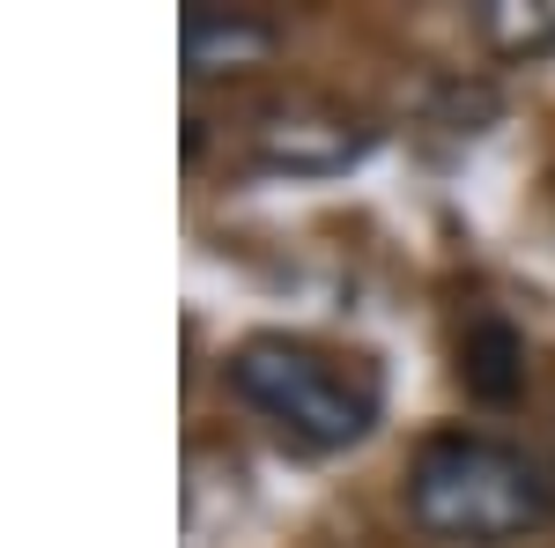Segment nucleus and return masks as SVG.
<instances>
[{"instance_id":"f257e3e1","label":"nucleus","mask_w":555,"mask_h":548,"mask_svg":"<svg viewBox=\"0 0 555 548\" xmlns=\"http://www.w3.org/2000/svg\"><path fill=\"white\" fill-rule=\"evenodd\" d=\"M408 511L415 526L460 548H504L526 541L555 511V474L526 445L504 437H429L408 467Z\"/></svg>"},{"instance_id":"f03ea898","label":"nucleus","mask_w":555,"mask_h":548,"mask_svg":"<svg viewBox=\"0 0 555 548\" xmlns=\"http://www.w3.org/2000/svg\"><path fill=\"white\" fill-rule=\"evenodd\" d=\"M230 393L304 453H348L378 422V371L297 334H253L230 356Z\"/></svg>"},{"instance_id":"7ed1b4c3","label":"nucleus","mask_w":555,"mask_h":548,"mask_svg":"<svg viewBox=\"0 0 555 548\" xmlns=\"http://www.w3.org/2000/svg\"><path fill=\"white\" fill-rule=\"evenodd\" d=\"M259 156L282 170H341L356 164L378 133L363 127L356 112H341V104H311V97H297V104H274V112H259Z\"/></svg>"},{"instance_id":"20e7f679","label":"nucleus","mask_w":555,"mask_h":548,"mask_svg":"<svg viewBox=\"0 0 555 548\" xmlns=\"http://www.w3.org/2000/svg\"><path fill=\"white\" fill-rule=\"evenodd\" d=\"M282 30L267 15H245V8H185V30H178V52H185V75L193 82H215V75H253L274 60Z\"/></svg>"},{"instance_id":"39448f33","label":"nucleus","mask_w":555,"mask_h":548,"mask_svg":"<svg viewBox=\"0 0 555 548\" xmlns=\"http://www.w3.org/2000/svg\"><path fill=\"white\" fill-rule=\"evenodd\" d=\"M460 379H467L474 400H512L526 385V341L504 319H474L467 341H460Z\"/></svg>"},{"instance_id":"423d86ee","label":"nucleus","mask_w":555,"mask_h":548,"mask_svg":"<svg viewBox=\"0 0 555 548\" xmlns=\"http://www.w3.org/2000/svg\"><path fill=\"white\" fill-rule=\"evenodd\" d=\"M481 30H489V44L496 52H555V0H489L481 8Z\"/></svg>"}]
</instances>
